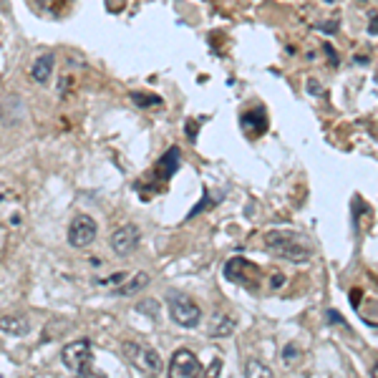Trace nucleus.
Instances as JSON below:
<instances>
[{
  "label": "nucleus",
  "instance_id": "nucleus-1",
  "mask_svg": "<svg viewBox=\"0 0 378 378\" xmlns=\"http://www.w3.org/2000/svg\"><path fill=\"white\" fill-rule=\"evenodd\" d=\"M265 247L275 252L277 257L290 260V262H300L305 265L310 257H313V250L305 240L297 233H290V230H272V233L265 235Z\"/></svg>",
  "mask_w": 378,
  "mask_h": 378
},
{
  "label": "nucleus",
  "instance_id": "nucleus-2",
  "mask_svg": "<svg viewBox=\"0 0 378 378\" xmlns=\"http://www.w3.org/2000/svg\"><path fill=\"white\" fill-rule=\"evenodd\" d=\"M121 356L136 373H144V376H159L164 371L162 356L154 348L136 343V340H124L121 343Z\"/></svg>",
  "mask_w": 378,
  "mask_h": 378
},
{
  "label": "nucleus",
  "instance_id": "nucleus-3",
  "mask_svg": "<svg viewBox=\"0 0 378 378\" xmlns=\"http://www.w3.org/2000/svg\"><path fill=\"white\" fill-rule=\"evenodd\" d=\"M61 363L68 368L71 373L76 376H83V378H91L96 376L93 371V353H91V340L81 338V340H71L61 348Z\"/></svg>",
  "mask_w": 378,
  "mask_h": 378
},
{
  "label": "nucleus",
  "instance_id": "nucleus-4",
  "mask_svg": "<svg viewBox=\"0 0 378 378\" xmlns=\"http://www.w3.org/2000/svg\"><path fill=\"white\" fill-rule=\"evenodd\" d=\"M167 308H169V318L177 325H182V328H197L202 323V308L189 295H184V292L169 290Z\"/></svg>",
  "mask_w": 378,
  "mask_h": 378
},
{
  "label": "nucleus",
  "instance_id": "nucleus-5",
  "mask_svg": "<svg viewBox=\"0 0 378 378\" xmlns=\"http://www.w3.org/2000/svg\"><path fill=\"white\" fill-rule=\"evenodd\" d=\"M167 373L174 378H192V376H205V368H202L200 358L189 348H177L169 358Z\"/></svg>",
  "mask_w": 378,
  "mask_h": 378
},
{
  "label": "nucleus",
  "instance_id": "nucleus-6",
  "mask_svg": "<svg viewBox=\"0 0 378 378\" xmlns=\"http://www.w3.org/2000/svg\"><path fill=\"white\" fill-rule=\"evenodd\" d=\"M98 225L93 222L91 215H76L68 225V245L76 250H83L96 240Z\"/></svg>",
  "mask_w": 378,
  "mask_h": 378
},
{
  "label": "nucleus",
  "instance_id": "nucleus-7",
  "mask_svg": "<svg viewBox=\"0 0 378 378\" xmlns=\"http://www.w3.org/2000/svg\"><path fill=\"white\" fill-rule=\"evenodd\" d=\"M139 242H141V233L136 225L116 227L111 233V237H108V245H111V250L119 255V257H129V255L139 247Z\"/></svg>",
  "mask_w": 378,
  "mask_h": 378
},
{
  "label": "nucleus",
  "instance_id": "nucleus-8",
  "mask_svg": "<svg viewBox=\"0 0 378 378\" xmlns=\"http://www.w3.org/2000/svg\"><path fill=\"white\" fill-rule=\"evenodd\" d=\"M225 277L230 282H237L242 287H255L260 280V270L245 257H233L225 265Z\"/></svg>",
  "mask_w": 378,
  "mask_h": 378
},
{
  "label": "nucleus",
  "instance_id": "nucleus-9",
  "mask_svg": "<svg viewBox=\"0 0 378 378\" xmlns=\"http://www.w3.org/2000/svg\"><path fill=\"white\" fill-rule=\"evenodd\" d=\"M0 333L23 338V335L31 333V320L26 315H0Z\"/></svg>",
  "mask_w": 378,
  "mask_h": 378
},
{
  "label": "nucleus",
  "instance_id": "nucleus-10",
  "mask_svg": "<svg viewBox=\"0 0 378 378\" xmlns=\"http://www.w3.org/2000/svg\"><path fill=\"white\" fill-rule=\"evenodd\" d=\"M53 53H44V56H38L36 61H33L31 66V78L36 83H46L51 78V73H53Z\"/></svg>",
  "mask_w": 378,
  "mask_h": 378
},
{
  "label": "nucleus",
  "instance_id": "nucleus-11",
  "mask_svg": "<svg viewBox=\"0 0 378 378\" xmlns=\"http://www.w3.org/2000/svg\"><path fill=\"white\" fill-rule=\"evenodd\" d=\"M151 277L146 275V272H136V275H131L129 280L124 282V285H116V290H113V295L119 297H129V295H139L141 290H144L146 285H149Z\"/></svg>",
  "mask_w": 378,
  "mask_h": 378
},
{
  "label": "nucleus",
  "instance_id": "nucleus-12",
  "mask_svg": "<svg viewBox=\"0 0 378 378\" xmlns=\"http://www.w3.org/2000/svg\"><path fill=\"white\" fill-rule=\"evenodd\" d=\"M179 162H182V151H179L177 146H169V149H167V154H164V157L159 159V164H157V172L162 174L164 179H169V177H172L174 172H177Z\"/></svg>",
  "mask_w": 378,
  "mask_h": 378
},
{
  "label": "nucleus",
  "instance_id": "nucleus-13",
  "mask_svg": "<svg viewBox=\"0 0 378 378\" xmlns=\"http://www.w3.org/2000/svg\"><path fill=\"white\" fill-rule=\"evenodd\" d=\"M233 330H235V320L230 315H215L210 335L212 338H227V335H233Z\"/></svg>",
  "mask_w": 378,
  "mask_h": 378
},
{
  "label": "nucleus",
  "instance_id": "nucleus-14",
  "mask_svg": "<svg viewBox=\"0 0 378 378\" xmlns=\"http://www.w3.org/2000/svg\"><path fill=\"white\" fill-rule=\"evenodd\" d=\"M245 376H250V378H270L272 376V371H270V366H265L262 361H257V358H250L247 363H245Z\"/></svg>",
  "mask_w": 378,
  "mask_h": 378
},
{
  "label": "nucleus",
  "instance_id": "nucleus-15",
  "mask_svg": "<svg viewBox=\"0 0 378 378\" xmlns=\"http://www.w3.org/2000/svg\"><path fill=\"white\" fill-rule=\"evenodd\" d=\"M297 358H300V348H297L295 343H287V346L282 348V361H285L287 366H292Z\"/></svg>",
  "mask_w": 378,
  "mask_h": 378
},
{
  "label": "nucleus",
  "instance_id": "nucleus-16",
  "mask_svg": "<svg viewBox=\"0 0 378 378\" xmlns=\"http://www.w3.org/2000/svg\"><path fill=\"white\" fill-rule=\"evenodd\" d=\"M139 310H141V313H149V310H151V315H154V318H159V302L157 300L139 302Z\"/></svg>",
  "mask_w": 378,
  "mask_h": 378
},
{
  "label": "nucleus",
  "instance_id": "nucleus-17",
  "mask_svg": "<svg viewBox=\"0 0 378 378\" xmlns=\"http://www.w3.org/2000/svg\"><path fill=\"white\" fill-rule=\"evenodd\" d=\"M325 318H328V323L340 325V328H343V330H351V328H348V323H346V320L340 318V313H335V310H328V313H325Z\"/></svg>",
  "mask_w": 378,
  "mask_h": 378
},
{
  "label": "nucleus",
  "instance_id": "nucleus-18",
  "mask_svg": "<svg viewBox=\"0 0 378 378\" xmlns=\"http://www.w3.org/2000/svg\"><path fill=\"white\" fill-rule=\"evenodd\" d=\"M134 101H136V103H141V106H149V103H159V98H157V96L144 98V96H141V93H134Z\"/></svg>",
  "mask_w": 378,
  "mask_h": 378
},
{
  "label": "nucleus",
  "instance_id": "nucleus-19",
  "mask_svg": "<svg viewBox=\"0 0 378 378\" xmlns=\"http://www.w3.org/2000/svg\"><path fill=\"white\" fill-rule=\"evenodd\" d=\"M220 371H222V361L220 358H215L212 366H210V371H205V376H215V373H220Z\"/></svg>",
  "mask_w": 378,
  "mask_h": 378
},
{
  "label": "nucleus",
  "instance_id": "nucleus-20",
  "mask_svg": "<svg viewBox=\"0 0 378 378\" xmlns=\"http://www.w3.org/2000/svg\"><path fill=\"white\" fill-rule=\"evenodd\" d=\"M373 373H376V376H378V366H376V368H373Z\"/></svg>",
  "mask_w": 378,
  "mask_h": 378
}]
</instances>
